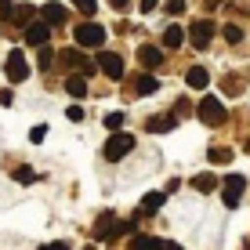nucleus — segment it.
Wrapping results in <instances>:
<instances>
[{
  "mask_svg": "<svg viewBox=\"0 0 250 250\" xmlns=\"http://www.w3.org/2000/svg\"><path fill=\"white\" fill-rule=\"evenodd\" d=\"M73 40H76V47H105V29H102L98 22H80L73 29Z\"/></svg>",
  "mask_w": 250,
  "mask_h": 250,
  "instance_id": "obj_1",
  "label": "nucleus"
},
{
  "mask_svg": "<svg viewBox=\"0 0 250 250\" xmlns=\"http://www.w3.org/2000/svg\"><path fill=\"white\" fill-rule=\"evenodd\" d=\"M196 116H200L207 127H221V124H225V105H221V98H214V94H203Z\"/></svg>",
  "mask_w": 250,
  "mask_h": 250,
  "instance_id": "obj_2",
  "label": "nucleus"
},
{
  "mask_svg": "<svg viewBox=\"0 0 250 250\" xmlns=\"http://www.w3.org/2000/svg\"><path fill=\"white\" fill-rule=\"evenodd\" d=\"M58 62H62L65 69H76L80 76H91L94 69H98L94 62H87V58L80 55V47H65V51H58Z\"/></svg>",
  "mask_w": 250,
  "mask_h": 250,
  "instance_id": "obj_3",
  "label": "nucleus"
},
{
  "mask_svg": "<svg viewBox=\"0 0 250 250\" xmlns=\"http://www.w3.org/2000/svg\"><path fill=\"white\" fill-rule=\"evenodd\" d=\"M131 149H134V134L120 131V134H109V142H105V149H102V152H105V160H124Z\"/></svg>",
  "mask_w": 250,
  "mask_h": 250,
  "instance_id": "obj_4",
  "label": "nucleus"
},
{
  "mask_svg": "<svg viewBox=\"0 0 250 250\" xmlns=\"http://www.w3.org/2000/svg\"><path fill=\"white\" fill-rule=\"evenodd\" d=\"M4 73H7V80L11 83H22L25 76H29V62H25V55L19 47L11 51V55H7V62H4Z\"/></svg>",
  "mask_w": 250,
  "mask_h": 250,
  "instance_id": "obj_5",
  "label": "nucleus"
},
{
  "mask_svg": "<svg viewBox=\"0 0 250 250\" xmlns=\"http://www.w3.org/2000/svg\"><path fill=\"white\" fill-rule=\"evenodd\" d=\"M243 188H247V178H243V174H229V178H225V185H221V200H225L229 210H232V207H239Z\"/></svg>",
  "mask_w": 250,
  "mask_h": 250,
  "instance_id": "obj_6",
  "label": "nucleus"
},
{
  "mask_svg": "<svg viewBox=\"0 0 250 250\" xmlns=\"http://www.w3.org/2000/svg\"><path fill=\"white\" fill-rule=\"evenodd\" d=\"M210 37H214V22L210 19H196L192 25H188V40H192L196 51H203L207 44H210Z\"/></svg>",
  "mask_w": 250,
  "mask_h": 250,
  "instance_id": "obj_7",
  "label": "nucleus"
},
{
  "mask_svg": "<svg viewBox=\"0 0 250 250\" xmlns=\"http://www.w3.org/2000/svg\"><path fill=\"white\" fill-rule=\"evenodd\" d=\"M22 33H25L29 47H47V40H51V25H44V22H29Z\"/></svg>",
  "mask_w": 250,
  "mask_h": 250,
  "instance_id": "obj_8",
  "label": "nucleus"
},
{
  "mask_svg": "<svg viewBox=\"0 0 250 250\" xmlns=\"http://www.w3.org/2000/svg\"><path fill=\"white\" fill-rule=\"evenodd\" d=\"M98 69L109 76V80H120V76H124V58L113 55V51H102L98 55Z\"/></svg>",
  "mask_w": 250,
  "mask_h": 250,
  "instance_id": "obj_9",
  "label": "nucleus"
},
{
  "mask_svg": "<svg viewBox=\"0 0 250 250\" xmlns=\"http://www.w3.org/2000/svg\"><path fill=\"white\" fill-rule=\"evenodd\" d=\"M40 22L51 25V29H55V25H65V22H69V11H65L62 4H55V0H51V4L40 7Z\"/></svg>",
  "mask_w": 250,
  "mask_h": 250,
  "instance_id": "obj_10",
  "label": "nucleus"
},
{
  "mask_svg": "<svg viewBox=\"0 0 250 250\" xmlns=\"http://www.w3.org/2000/svg\"><path fill=\"white\" fill-rule=\"evenodd\" d=\"M138 62H142L145 73H149V69H156V65L163 62V47H156V44H142V47H138Z\"/></svg>",
  "mask_w": 250,
  "mask_h": 250,
  "instance_id": "obj_11",
  "label": "nucleus"
},
{
  "mask_svg": "<svg viewBox=\"0 0 250 250\" xmlns=\"http://www.w3.org/2000/svg\"><path fill=\"white\" fill-rule=\"evenodd\" d=\"M116 229H120V221L105 210L98 221H94V239H113V236H116Z\"/></svg>",
  "mask_w": 250,
  "mask_h": 250,
  "instance_id": "obj_12",
  "label": "nucleus"
},
{
  "mask_svg": "<svg viewBox=\"0 0 250 250\" xmlns=\"http://www.w3.org/2000/svg\"><path fill=\"white\" fill-rule=\"evenodd\" d=\"M163 200H167V192H145L142 203H138V214H145V218H149V214H156L160 207H163Z\"/></svg>",
  "mask_w": 250,
  "mask_h": 250,
  "instance_id": "obj_13",
  "label": "nucleus"
},
{
  "mask_svg": "<svg viewBox=\"0 0 250 250\" xmlns=\"http://www.w3.org/2000/svg\"><path fill=\"white\" fill-rule=\"evenodd\" d=\"M145 131H149V134H167V131H174V116H149V120H145Z\"/></svg>",
  "mask_w": 250,
  "mask_h": 250,
  "instance_id": "obj_14",
  "label": "nucleus"
},
{
  "mask_svg": "<svg viewBox=\"0 0 250 250\" xmlns=\"http://www.w3.org/2000/svg\"><path fill=\"white\" fill-rule=\"evenodd\" d=\"M160 91V80L152 73H138V80H134V94H156Z\"/></svg>",
  "mask_w": 250,
  "mask_h": 250,
  "instance_id": "obj_15",
  "label": "nucleus"
},
{
  "mask_svg": "<svg viewBox=\"0 0 250 250\" xmlns=\"http://www.w3.org/2000/svg\"><path fill=\"white\" fill-rule=\"evenodd\" d=\"M182 44H185V29L170 22L167 29H163V47H170V51H174V47H182Z\"/></svg>",
  "mask_w": 250,
  "mask_h": 250,
  "instance_id": "obj_16",
  "label": "nucleus"
},
{
  "mask_svg": "<svg viewBox=\"0 0 250 250\" xmlns=\"http://www.w3.org/2000/svg\"><path fill=\"white\" fill-rule=\"evenodd\" d=\"M185 83H188V87H196V91H200V87H207V83H210V73H207L203 65H192V69L185 73Z\"/></svg>",
  "mask_w": 250,
  "mask_h": 250,
  "instance_id": "obj_17",
  "label": "nucleus"
},
{
  "mask_svg": "<svg viewBox=\"0 0 250 250\" xmlns=\"http://www.w3.org/2000/svg\"><path fill=\"white\" fill-rule=\"evenodd\" d=\"M65 91L73 94V98H87V76H80V73H73L65 80Z\"/></svg>",
  "mask_w": 250,
  "mask_h": 250,
  "instance_id": "obj_18",
  "label": "nucleus"
},
{
  "mask_svg": "<svg viewBox=\"0 0 250 250\" xmlns=\"http://www.w3.org/2000/svg\"><path fill=\"white\" fill-rule=\"evenodd\" d=\"M131 250H167V243L156 236H134L131 239Z\"/></svg>",
  "mask_w": 250,
  "mask_h": 250,
  "instance_id": "obj_19",
  "label": "nucleus"
},
{
  "mask_svg": "<svg viewBox=\"0 0 250 250\" xmlns=\"http://www.w3.org/2000/svg\"><path fill=\"white\" fill-rule=\"evenodd\" d=\"M192 188H196V192H214V188H218V178H214V174H196Z\"/></svg>",
  "mask_w": 250,
  "mask_h": 250,
  "instance_id": "obj_20",
  "label": "nucleus"
},
{
  "mask_svg": "<svg viewBox=\"0 0 250 250\" xmlns=\"http://www.w3.org/2000/svg\"><path fill=\"white\" fill-rule=\"evenodd\" d=\"M11 178H15L19 185H29V182H37V170H33V167H15Z\"/></svg>",
  "mask_w": 250,
  "mask_h": 250,
  "instance_id": "obj_21",
  "label": "nucleus"
},
{
  "mask_svg": "<svg viewBox=\"0 0 250 250\" xmlns=\"http://www.w3.org/2000/svg\"><path fill=\"white\" fill-rule=\"evenodd\" d=\"M207 160H210V163H229V160H232V149H221V145H214V149L207 152Z\"/></svg>",
  "mask_w": 250,
  "mask_h": 250,
  "instance_id": "obj_22",
  "label": "nucleus"
},
{
  "mask_svg": "<svg viewBox=\"0 0 250 250\" xmlns=\"http://www.w3.org/2000/svg\"><path fill=\"white\" fill-rule=\"evenodd\" d=\"M120 127H124V113H109L105 116V131L109 134H120Z\"/></svg>",
  "mask_w": 250,
  "mask_h": 250,
  "instance_id": "obj_23",
  "label": "nucleus"
},
{
  "mask_svg": "<svg viewBox=\"0 0 250 250\" xmlns=\"http://www.w3.org/2000/svg\"><path fill=\"white\" fill-rule=\"evenodd\" d=\"M221 37H225L229 44H239V40H243V29H239V25H225V29H221Z\"/></svg>",
  "mask_w": 250,
  "mask_h": 250,
  "instance_id": "obj_24",
  "label": "nucleus"
},
{
  "mask_svg": "<svg viewBox=\"0 0 250 250\" xmlns=\"http://www.w3.org/2000/svg\"><path fill=\"white\" fill-rule=\"evenodd\" d=\"M37 15V7H29V4H22V7H15V19H19L22 25H29V19Z\"/></svg>",
  "mask_w": 250,
  "mask_h": 250,
  "instance_id": "obj_25",
  "label": "nucleus"
},
{
  "mask_svg": "<svg viewBox=\"0 0 250 250\" xmlns=\"http://www.w3.org/2000/svg\"><path fill=\"white\" fill-rule=\"evenodd\" d=\"M15 19V4L11 0H0V22H11Z\"/></svg>",
  "mask_w": 250,
  "mask_h": 250,
  "instance_id": "obj_26",
  "label": "nucleus"
},
{
  "mask_svg": "<svg viewBox=\"0 0 250 250\" xmlns=\"http://www.w3.org/2000/svg\"><path fill=\"white\" fill-rule=\"evenodd\" d=\"M73 4H76V7H80V11H83V15H87V19H91V15H94V11H98V0H73Z\"/></svg>",
  "mask_w": 250,
  "mask_h": 250,
  "instance_id": "obj_27",
  "label": "nucleus"
},
{
  "mask_svg": "<svg viewBox=\"0 0 250 250\" xmlns=\"http://www.w3.org/2000/svg\"><path fill=\"white\" fill-rule=\"evenodd\" d=\"M167 11H170V19H178L185 11V0H167Z\"/></svg>",
  "mask_w": 250,
  "mask_h": 250,
  "instance_id": "obj_28",
  "label": "nucleus"
},
{
  "mask_svg": "<svg viewBox=\"0 0 250 250\" xmlns=\"http://www.w3.org/2000/svg\"><path fill=\"white\" fill-rule=\"evenodd\" d=\"M51 58H55V55H51L47 47H40V69H51Z\"/></svg>",
  "mask_w": 250,
  "mask_h": 250,
  "instance_id": "obj_29",
  "label": "nucleus"
},
{
  "mask_svg": "<svg viewBox=\"0 0 250 250\" xmlns=\"http://www.w3.org/2000/svg\"><path fill=\"white\" fill-rule=\"evenodd\" d=\"M29 138H33V142H44V138H47V127H44V124L33 127V134H29Z\"/></svg>",
  "mask_w": 250,
  "mask_h": 250,
  "instance_id": "obj_30",
  "label": "nucleus"
},
{
  "mask_svg": "<svg viewBox=\"0 0 250 250\" xmlns=\"http://www.w3.org/2000/svg\"><path fill=\"white\" fill-rule=\"evenodd\" d=\"M69 120H73V124H80V120H83V109L80 105H73V109H69V113H65Z\"/></svg>",
  "mask_w": 250,
  "mask_h": 250,
  "instance_id": "obj_31",
  "label": "nucleus"
},
{
  "mask_svg": "<svg viewBox=\"0 0 250 250\" xmlns=\"http://www.w3.org/2000/svg\"><path fill=\"white\" fill-rule=\"evenodd\" d=\"M138 7H142V15H149V11H156V0H138Z\"/></svg>",
  "mask_w": 250,
  "mask_h": 250,
  "instance_id": "obj_32",
  "label": "nucleus"
},
{
  "mask_svg": "<svg viewBox=\"0 0 250 250\" xmlns=\"http://www.w3.org/2000/svg\"><path fill=\"white\" fill-rule=\"evenodd\" d=\"M188 109H192V105H188V102H185V98H178V102H174V113H182V116H185V113H188Z\"/></svg>",
  "mask_w": 250,
  "mask_h": 250,
  "instance_id": "obj_33",
  "label": "nucleus"
},
{
  "mask_svg": "<svg viewBox=\"0 0 250 250\" xmlns=\"http://www.w3.org/2000/svg\"><path fill=\"white\" fill-rule=\"evenodd\" d=\"M40 250H69V243H62V239H58V243H44Z\"/></svg>",
  "mask_w": 250,
  "mask_h": 250,
  "instance_id": "obj_34",
  "label": "nucleus"
},
{
  "mask_svg": "<svg viewBox=\"0 0 250 250\" xmlns=\"http://www.w3.org/2000/svg\"><path fill=\"white\" fill-rule=\"evenodd\" d=\"M109 4H113V7H116V11H124V7H127V4H131V0H109Z\"/></svg>",
  "mask_w": 250,
  "mask_h": 250,
  "instance_id": "obj_35",
  "label": "nucleus"
},
{
  "mask_svg": "<svg viewBox=\"0 0 250 250\" xmlns=\"http://www.w3.org/2000/svg\"><path fill=\"white\" fill-rule=\"evenodd\" d=\"M247 152H250V145H247Z\"/></svg>",
  "mask_w": 250,
  "mask_h": 250,
  "instance_id": "obj_36",
  "label": "nucleus"
}]
</instances>
